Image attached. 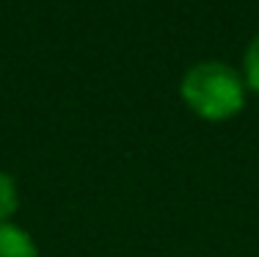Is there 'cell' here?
Masks as SVG:
<instances>
[{
	"instance_id": "1",
	"label": "cell",
	"mask_w": 259,
	"mask_h": 257,
	"mask_svg": "<svg viewBox=\"0 0 259 257\" xmlns=\"http://www.w3.org/2000/svg\"><path fill=\"white\" fill-rule=\"evenodd\" d=\"M182 97L196 114L207 119H226L243 108V81L229 64L204 61L188 69Z\"/></svg>"
},
{
	"instance_id": "4",
	"label": "cell",
	"mask_w": 259,
	"mask_h": 257,
	"mask_svg": "<svg viewBox=\"0 0 259 257\" xmlns=\"http://www.w3.org/2000/svg\"><path fill=\"white\" fill-rule=\"evenodd\" d=\"M245 75H248L251 89L259 91V36L251 42L248 53H245Z\"/></svg>"
},
{
	"instance_id": "2",
	"label": "cell",
	"mask_w": 259,
	"mask_h": 257,
	"mask_svg": "<svg viewBox=\"0 0 259 257\" xmlns=\"http://www.w3.org/2000/svg\"><path fill=\"white\" fill-rule=\"evenodd\" d=\"M0 257H39L25 230L14 224H0Z\"/></svg>"
},
{
	"instance_id": "3",
	"label": "cell",
	"mask_w": 259,
	"mask_h": 257,
	"mask_svg": "<svg viewBox=\"0 0 259 257\" xmlns=\"http://www.w3.org/2000/svg\"><path fill=\"white\" fill-rule=\"evenodd\" d=\"M17 210V188L6 171H0V222Z\"/></svg>"
}]
</instances>
